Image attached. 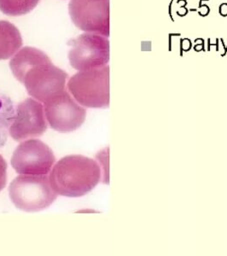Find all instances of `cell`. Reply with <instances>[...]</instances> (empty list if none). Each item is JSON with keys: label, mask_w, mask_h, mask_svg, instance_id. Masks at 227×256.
Masks as SVG:
<instances>
[{"label": "cell", "mask_w": 227, "mask_h": 256, "mask_svg": "<svg viewBox=\"0 0 227 256\" xmlns=\"http://www.w3.org/2000/svg\"><path fill=\"white\" fill-rule=\"evenodd\" d=\"M68 59L80 71L104 67L110 61V42L107 37L86 32L68 42Z\"/></svg>", "instance_id": "5b68a950"}, {"label": "cell", "mask_w": 227, "mask_h": 256, "mask_svg": "<svg viewBox=\"0 0 227 256\" xmlns=\"http://www.w3.org/2000/svg\"><path fill=\"white\" fill-rule=\"evenodd\" d=\"M68 10L79 30L110 36V0H71Z\"/></svg>", "instance_id": "ba28073f"}, {"label": "cell", "mask_w": 227, "mask_h": 256, "mask_svg": "<svg viewBox=\"0 0 227 256\" xmlns=\"http://www.w3.org/2000/svg\"><path fill=\"white\" fill-rule=\"evenodd\" d=\"M10 162L19 174L47 175L55 165L56 158L44 142L31 138L18 146Z\"/></svg>", "instance_id": "8992f818"}, {"label": "cell", "mask_w": 227, "mask_h": 256, "mask_svg": "<svg viewBox=\"0 0 227 256\" xmlns=\"http://www.w3.org/2000/svg\"><path fill=\"white\" fill-rule=\"evenodd\" d=\"M22 38L18 28L8 20H0V60L15 56L22 46Z\"/></svg>", "instance_id": "30bf717a"}, {"label": "cell", "mask_w": 227, "mask_h": 256, "mask_svg": "<svg viewBox=\"0 0 227 256\" xmlns=\"http://www.w3.org/2000/svg\"><path fill=\"white\" fill-rule=\"evenodd\" d=\"M68 89L74 98L86 108H107L110 105V67L80 71L70 78Z\"/></svg>", "instance_id": "277c9868"}, {"label": "cell", "mask_w": 227, "mask_h": 256, "mask_svg": "<svg viewBox=\"0 0 227 256\" xmlns=\"http://www.w3.org/2000/svg\"><path fill=\"white\" fill-rule=\"evenodd\" d=\"M12 204L24 212H38L49 208L58 198L47 175L20 174L9 187Z\"/></svg>", "instance_id": "3957f363"}, {"label": "cell", "mask_w": 227, "mask_h": 256, "mask_svg": "<svg viewBox=\"0 0 227 256\" xmlns=\"http://www.w3.org/2000/svg\"><path fill=\"white\" fill-rule=\"evenodd\" d=\"M98 163L83 156H68L55 163L50 172V183L58 195L80 198L101 180Z\"/></svg>", "instance_id": "7a4b0ae2"}, {"label": "cell", "mask_w": 227, "mask_h": 256, "mask_svg": "<svg viewBox=\"0 0 227 256\" xmlns=\"http://www.w3.org/2000/svg\"><path fill=\"white\" fill-rule=\"evenodd\" d=\"M47 130L44 105L34 98H26L18 104L15 116L10 126V136L22 142L40 137Z\"/></svg>", "instance_id": "9c48e42d"}, {"label": "cell", "mask_w": 227, "mask_h": 256, "mask_svg": "<svg viewBox=\"0 0 227 256\" xmlns=\"http://www.w3.org/2000/svg\"><path fill=\"white\" fill-rule=\"evenodd\" d=\"M15 113L16 108L12 99L6 94L0 92V148L3 147L8 140L10 126Z\"/></svg>", "instance_id": "8fae6325"}, {"label": "cell", "mask_w": 227, "mask_h": 256, "mask_svg": "<svg viewBox=\"0 0 227 256\" xmlns=\"http://www.w3.org/2000/svg\"><path fill=\"white\" fill-rule=\"evenodd\" d=\"M40 0H0V10L10 16L28 14L38 6Z\"/></svg>", "instance_id": "7c38bea8"}, {"label": "cell", "mask_w": 227, "mask_h": 256, "mask_svg": "<svg viewBox=\"0 0 227 256\" xmlns=\"http://www.w3.org/2000/svg\"><path fill=\"white\" fill-rule=\"evenodd\" d=\"M10 67L28 94L38 102H46L65 90L67 73L53 65L40 50L24 47L12 58Z\"/></svg>", "instance_id": "6da1fadb"}, {"label": "cell", "mask_w": 227, "mask_h": 256, "mask_svg": "<svg viewBox=\"0 0 227 256\" xmlns=\"http://www.w3.org/2000/svg\"><path fill=\"white\" fill-rule=\"evenodd\" d=\"M7 182V163L0 154V192L6 187Z\"/></svg>", "instance_id": "4fadbf2b"}, {"label": "cell", "mask_w": 227, "mask_h": 256, "mask_svg": "<svg viewBox=\"0 0 227 256\" xmlns=\"http://www.w3.org/2000/svg\"><path fill=\"white\" fill-rule=\"evenodd\" d=\"M47 122L59 132H71L80 128L86 120V110L72 95L62 92L44 102Z\"/></svg>", "instance_id": "52a82bcc"}]
</instances>
